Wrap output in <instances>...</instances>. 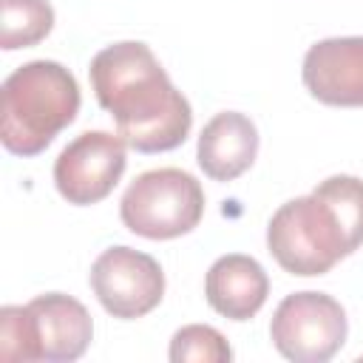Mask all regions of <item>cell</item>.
<instances>
[{"instance_id": "cell-1", "label": "cell", "mask_w": 363, "mask_h": 363, "mask_svg": "<svg viewBox=\"0 0 363 363\" xmlns=\"http://www.w3.org/2000/svg\"><path fill=\"white\" fill-rule=\"evenodd\" d=\"M96 102L113 116L116 133L136 153L179 147L193 125L190 102L170 82L167 71L139 40L102 48L88 68Z\"/></svg>"}, {"instance_id": "cell-2", "label": "cell", "mask_w": 363, "mask_h": 363, "mask_svg": "<svg viewBox=\"0 0 363 363\" xmlns=\"http://www.w3.org/2000/svg\"><path fill=\"white\" fill-rule=\"evenodd\" d=\"M77 111L74 74L54 60H31L3 82L0 142L14 156H37L77 119Z\"/></svg>"}, {"instance_id": "cell-3", "label": "cell", "mask_w": 363, "mask_h": 363, "mask_svg": "<svg viewBox=\"0 0 363 363\" xmlns=\"http://www.w3.org/2000/svg\"><path fill=\"white\" fill-rule=\"evenodd\" d=\"M267 247L281 269L306 278L329 272L340 258L354 252L337 210L318 193L289 199L272 213Z\"/></svg>"}, {"instance_id": "cell-4", "label": "cell", "mask_w": 363, "mask_h": 363, "mask_svg": "<svg viewBox=\"0 0 363 363\" xmlns=\"http://www.w3.org/2000/svg\"><path fill=\"white\" fill-rule=\"evenodd\" d=\"M119 216L122 224L142 238H179L199 227L204 216L201 182L179 167L145 170L128 184Z\"/></svg>"}, {"instance_id": "cell-5", "label": "cell", "mask_w": 363, "mask_h": 363, "mask_svg": "<svg viewBox=\"0 0 363 363\" xmlns=\"http://www.w3.org/2000/svg\"><path fill=\"white\" fill-rule=\"evenodd\" d=\"M346 312L326 292L286 295L269 320L272 346L295 363H323L346 343Z\"/></svg>"}, {"instance_id": "cell-6", "label": "cell", "mask_w": 363, "mask_h": 363, "mask_svg": "<svg viewBox=\"0 0 363 363\" xmlns=\"http://www.w3.org/2000/svg\"><path fill=\"white\" fill-rule=\"evenodd\" d=\"M88 278L102 309L122 320L147 315L164 295V272L159 261L125 244L108 247L94 261Z\"/></svg>"}, {"instance_id": "cell-7", "label": "cell", "mask_w": 363, "mask_h": 363, "mask_svg": "<svg viewBox=\"0 0 363 363\" xmlns=\"http://www.w3.org/2000/svg\"><path fill=\"white\" fill-rule=\"evenodd\" d=\"M125 139L108 130H85L54 162V184L68 204L88 207L111 196L125 173Z\"/></svg>"}, {"instance_id": "cell-8", "label": "cell", "mask_w": 363, "mask_h": 363, "mask_svg": "<svg viewBox=\"0 0 363 363\" xmlns=\"http://www.w3.org/2000/svg\"><path fill=\"white\" fill-rule=\"evenodd\" d=\"M301 77L306 91L337 108L363 105V37H329L303 54Z\"/></svg>"}, {"instance_id": "cell-9", "label": "cell", "mask_w": 363, "mask_h": 363, "mask_svg": "<svg viewBox=\"0 0 363 363\" xmlns=\"http://www.w3.org/2000/svg\"><path fill=\"white\" fill-rule=\"evenodd\" d=\"M26 306L43 360L71 363L85 354L94 337V320L77 298L62 292H45Z\"/></svg>"}, {"instance_id": "cell-10", "label": "cell", "mask_w": 363, "mask_h": 363, "mask_svg": "<svg viewBox=\"0 0 363 363\" xmlns=\"http://www.w3.org/2000/svg\"><path fill=\"white\" fill-rule=\"evenodd\" d=\"M258 156V130L238 111L216 113L199 133L196 159L213 182H233L252 167Z\"/></svg>"}, {"instance_id": "cell-11", "label": "cell", "mask_w": 363, "mask_h": 363, "mask_svg": "<svg viewBox=\"0 0 363 363\" xmlns=\"http://www.w3.org/2000/svg\"><path fill=\"white\" fill-rule=\"evenodd\" d=\"M204 295L218 315L230 320H250L267 303L269 278L252 255L230 252L207 269Z\"/></svg>"}, {"instance_id": "cell-12", "label": "cell", "mask_w": 363, "mask_h": 363, "mask_svg": "<svg viewBox=\"0 0 363 363\" xmlns=\"http://www.w3.org/2000/svg\"><path fill=\"white\" fill-rule=\"evenodd\" d=\"M51 28L54 9L48 0H0V45L6 51L37 45Z\"/></svg>"}, {"instance_id": "cell-13", "label": "cell", "mask_w": 363, "mask_h": 363, "mask_svg": "<svg viewBox=\"0 0 363 363\" xmlns=\"http://www.w3.org/2000/svg\"><path fill=\"white\" fill-rule=\"evenodd\" d=\"M230 357H233V349L227 337L207 323L182 326L170 340L173 363H227Z\"/></svg>"}, {"instance_id": "cell-14", "label": "cell", "mask_w": 363, "mask_h": 363, "mask_svg": "<svg viewBox=\"0 0 363 363\" xmlns=\"http://www.w3.org/2000/svg\"><path fill=\"white\" fill-rule=\"evenodd\" d=\"M312 193H318L320 199H326L337 210V216H340V221H343V227H346V233L357 250L363 244V179L343 176V173L329 176Z\"/></svg>"}, {"instance_id": "cell-15", "label": "cell", "mask_w": 363, "mask_h": 363, "mask_svg": "<svg viewBox=\"0 0 363 363\" xmlns=\"http://www.w3.org/2000/svg\"><path fill=\"white\" fill-rule=\"evenodd\" d=\"M0 360H43L34 340L28 306H3L0 309Z\"/></svg>"}]
</instances>
